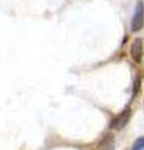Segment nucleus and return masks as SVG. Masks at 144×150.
<instances>
[{
	"mask_svg": "<svg viewBox=\"0 0 144 150\" xmlns=\"http://www.w3.org/2000/svg\"><path fill=\"white\" fill-rule=\"evenodd\" d=\"M130 115H131V109H130V108H125V109H123V111L120 112V114L116 117V119L111 120L109 128H113V129H122L127 123H128Z\"/></svg>",
	"mask_w": 144,
	"mask_h": 150,
	"instance_id": "f257e3e1",
	"label": "nucleus"
},
{
	"mask_svg": "<svg viewBox=\"0 0 144 150\" xmlns=\"http://www.w3.org/2000/svg\"><path fill=\"white\" fill-rule=\"evenodd\" d=\"M143 149H144V139L143 137H138L136 142L133 144V149L131 150H143Z\"/></svg>",
	"mask_w": 144,
	"mask_h": 150,
	"instance_id": "20e7f679",
	"label": "nucleus"
},
{
	"mask_svg": "<svg viewBox=\"0 0 144 150\" xmlns=\"http://www.w3.org/2000/svg\"><path fill=\"white\" fill-rule=\"evenodd\" d=\"M130 54L133 57L135 62H141V57H143V40L141 38H136L133 43H131V47H130Z\"/></svg>",
	"mask_w": 144,
	"mask_h": 150,
	"instance_id": "7ed1b4c3",
	"label": "nucleus"
},
{
	"mask_svg": "<svg viewBox=\"0 0 144 150\" xmlns=\"http://www.w3.org/2000/svg\"><path fill=\"white\" fill-rule=\"evenodd\" d=\"M144 5H143V2H138V5L136 8H135V14H133V19H131V30L133 32H138V30H141L143 29V19H144Z\"/></svg>",
	"mask_w": 144,
	"mask_h": 150,
	"instance_id": "f03ea898",
	"label": "nucleus"
},
{
	"mask_svg": "<svg viewBox=\"0 0 144 150\" xmlns=\"http://www.w3.org/2000/svg\"><path fill=\"white\" fill-rule=\"evenodd\" d=\"M139 86H141V78H139V76H136V78H135V86H133V96L138 93Z\"/></svg>",
	"mask_w": 144,
	"mask_h": 150,
	"instance_id": "39448f33",
	"label": "nucleus"
}]
</instances>
